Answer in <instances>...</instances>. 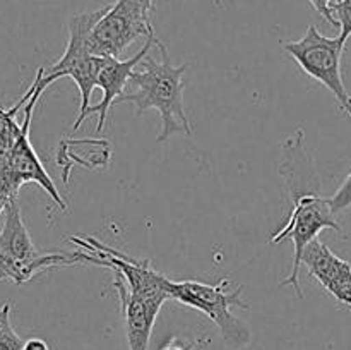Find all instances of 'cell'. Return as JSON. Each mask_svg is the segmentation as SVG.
I'll list each match as a JSON object with an SVG mask.
<instances>
[{
    "label": "cell",
    "instance_id": "cell-1",
    "mask_svg": "<svg viewBox=\"0 0 351 350\" xmlns=\"http://www.w3.org/2000/svg\"><path fill=\"white\" fill-rule=\"evenodd\" d=\"M304 139V130H297L295 136H291L283 146L280 172L293 206L285 225H281L269 239L271 244H280L281 240L287 239L293 242V264L290 275L281 281V285L283 287L290 285L298 297H302L298 273H300L302 254L305 247L317 239L322 230L329 229L336 232L341 230L329 205V198H322L319 194V187L312 189L314 184H319V178L315 174L314 161L305 150Z\"/></svg>",
    "mask_w": 351,
    "mask_h": 350
},
{
    "label": "cell",
    "instance_id": "cell-2",
    "mask_svg": "<svg viewBox=\"0 0 351 350\" xmlns=\"http://www.w3.org/2000/svg\"><path fill=\"white\" fill-rule=\"evenodd\" d=\"M156 48L161 58L156 60L149 54L139 64V71L130 75L129 89L115 102L132 103L136 106V115H143L146 110H158L161 117V130L158 134V143H165L173 134H185L191 137L194 134L184 105V89L187 86L185 72L189 64L173 65L168 47L158 38Z\"/></svg>",
    "mask_w": 351,
    "mask_h": 350
},
{
    "label": "cell",
    "instance_id": "cell-3",
    "mask_svg": "<svg viewBox=\"0 0 351 350\" xmlns=\"http://www.w3.org/2000/svg\"><path fill=\"white\" fill-rule=\"evenodd\" d=\"M0 225V281L24 285L36 275L51 268L88 264L84 250L75 253H38L24 225L21 206L12 199L5 208Z\"/></svg>",
    "mask_w": 351,
    "mask_h": 350
},
{
    "label": "cell",
    "instance_id": "cell-4",
    "mask_svg": "<svg viewBox=\"0 0 351 350\" xmlns=\"http://www.w3.org/2000/svg\"><path fill=\"white\" fill-rule=\"evenodd\" d=\"M170 297L187 307L197 309L208 316L218 329L223 340L233 349H242L250 343V329L247 323L232 312L233 305L249 309L242 299V287L230 288L228 278H221L216 283H204L197 280H168Z\"/></svg>",
    "mask_w": 351,
    "mask_h": 350
},
{
    "label": "cell",
    "instance_id": "cell-5",
    "mask_svg": "<svg viewBox=\"0 0 351 350\" xmlns=\"http://www.w3.org/2000/svg\"><path fill=\"white\" fill-rule=\"evenodd\" d=\"M151 12V0H115L106 5L89 33V51L96 57L120 58L136 40L154 36Z\"/></svg>",
    "mask_w": 351,
    "mask_h": 350
},
{
    "label": "cell",
    "instance_id": "cell-6",
    "mask_svg": "<svg viewBox=\"0 0 351 350\" xmlns=\"http://www.w3.org/2000/svg\"><path fill=\"white\" fill-rule=\"evenodd\" d=\"M285 51L295 58L302 71L332 93L339 108L351 117V95L343 81L341 60L345 45L341 38H328L314 26L307 27L304 38L297 41H283Z\"/></svg>",
    "mask_w": 351,
    "mask_h": 350
},
{
    "label": "cell",
    "instance_id": "cell-7",
    "mask_svg": "<svg viewBox=\"0 0 351 350\" xmlns=\"http://www.w3.org/2000/svg\"><path fill=\"white\" fill-rule=\"evenodd\" d=\"M34 91L31 95L29 102L24 105V119H23V130H21V136L17 137L16 144H14V150L10 153L9 158V170L12 174V177L16 178L17 184L23 187L27 182H34V184L40 185L51 199H53L55 205L60 209H67L64 198L58 192L57 185H55L53 178L48 175L47 168L41 163L40 156L34 151L33 144L29 139V129H31V120H33L34 108H36L38 100L41 98L45 91H41L40 86H38L36 78L33 81Z\"/></svg>",
    "mask_w": 351,
    "mask_h": 350
},
{
    "label": "cell",
    "instance_id": "cell-8",
    "mask_svg": "<svg viewBox=\"0 0 351 350\" xmlns=\"http://www.w3.org/2000/svg\"><path fill=\"white\" fill-rule=\"evenodd\" d=\"M112 285L119 295L129 350H147L154 323H156L158 314H160L161 307L167 301L132 294L122 275L119 273H115Z\"/></svg>",
    "mask_w": 351,
    "mask_h": 350
},
{
    "label": "cell",
    "instance_id": "cell-9",
    "mask_svg": "<svg viewBox=\"0 0 351 350\" xmlns=\"http://www.w3.org/2000/svg\"><path fill=\"white\" fill-rule=\"evenodd\" d=\"M308 275L319 281L332 297L351 309V264L329 249L321 239H314L302 254Z\"/></svg>",
    "mask_w": 351,
    "mask_h": 350
},
{
    "label": "cell",
    "instance_id": "cell-10",
    "mask_svg": "<svg viewBox=\"0 0 351 350\" xmlns=\"http://www.w3.org/2000/svg\"><path fill=\"white\" fill-rule=\"evenodd\" d=\"M156 34L151 38H147L146 43L143 45L139 51H136V55L129 58H108L106 64L103 65L101 72L98 75V86L96 88L101 89V100H99L96 105H91L86 112L84 119L93 113H98V124H96V130H101L106 124V115H108L110 108L115 105L117 100L125 93L127 84L130 81V75L134 74L139 64L143 62V58L146 57L151 51V48L156 45Z\"/></svg>",
    "mask_w": 351,
    "mask_h": 350
},
{
    "label": "cell",
    "instance_id": "cell-11",
    "mask_svg": "<svg viewBox=\"0 0 351 350\" xmlns=\"http://www.w3.org/2000/svg\"><path fill=\"white\" fill-rule=\"evenodd\" d=\"M55 160L62 170V182L69 185L74 167L96 170L106 168L112 160V144L105 137H64L58 143Z\"/></svg>",
    "mask_w": 351,
    "mask_h": 350
},
{
    "label": "cell",
    "instance_id": "cell-12",
    "mask_svg": "<svg viewBox=\"0 0 351 350\" xmlns=\"http://www.w3.org/2000/svg\"><path fill=\"white\" fill-rule=\"evenodd\" d=\"M24 340L10 323V304L0 305V350H23Z\"/></svg>",
    "mask_w": 351,
    "mask_h": 350
},
{
    "label": "cell",
    "instance_id": "cell-13",
    "mask_svg": "<svg viewBox=\"0 0 351 350\" xmlns=\"http://www.w3.org/2000/svg\"><path fill=\"white\" fill-rule=\"evenodd\" d=\"M331 9L332 16L338 21V26L341 27L339 38H341L343 43H346L351 36V0H339V2L332 3Z\"/></svg>",
    "mask_w": 351,
    "mask_h": 350
},
{
    "label": "cell",
    "instance_id": "cell-14",
    "mask_svg": "<svg viewBox=\"0 0 351 350\" xmlns=\"http://www.w3.org/2000/svg\"><path fill=\"white\" fill-rule=\"evenodd\" d=\"M329 205H331V209L335 215H339V213L351 208V172L348 174V177L343 180V184L339 185L338 191L329 198Z\"/></svg>",
    "mask_w": 351,
    "mask_h": 350
},
{
    "label": "cell",
    "instance_id": "cell-15",
    "mask_svg": "<svg viewBox=\"0 0 351 350\" xmlns=\"http://www.w3.org/2000/svg\"><path fill=\"white\" fill-rule=\"evenodd\" d=\"M308 2L312 3V7H314V9L317 10V12L321 14V16L324 17V19L328 21L331 26H338V21H336L335 16H332L331 7H332V3L339 2V0H308Z\"/></svg>",
    "mask_w": 351,
    "mask_h": 350
},
{
    "label": "cell",
    "instance_id": "cell-16",
    "mask_svg": "<svg viewBox=\"0 0 351 350\" xmlns=\"http://www.w3.org/2000/svg\"><path fill=\"white\" fill-rule=\"evenodd\" d=\"M23 350H51L50 345L45 342L43 338H38V336H33V338L24 340Z\"/></svg>",
    "mask_w": 351,
    "mask_h": 350
},
{
    "label": "cell",
    "instance_id": "cell-17",
    "mask_svg": "<svg viewBox=\"0 0 351 350\" xmlns=\"http://www.w3.org/2000/svg\"><path fill=\"white\" fill-rule=\"evenodd\" d=\"M195 345H187V343L180 342V340H171V342H168L167 345L161 347L160 350H194Z\"/></svg>",
    "mask_w": 351,
    "mask_h": 350
},
{
    "label": "cell",
    "instance_id": "cell-18",
    "mask_svg": "<svg viewBox=\"0 0 351 350\" xmlns=\"http://www.w3.org/2000/svg\"><path fill=\"white\" fill-rule=\"evenodd\" d=\"M151 2H153V0H151Z\"/></svg>",
    "mask_w": 351,
    "mask_h": 350
}]
</instances>
